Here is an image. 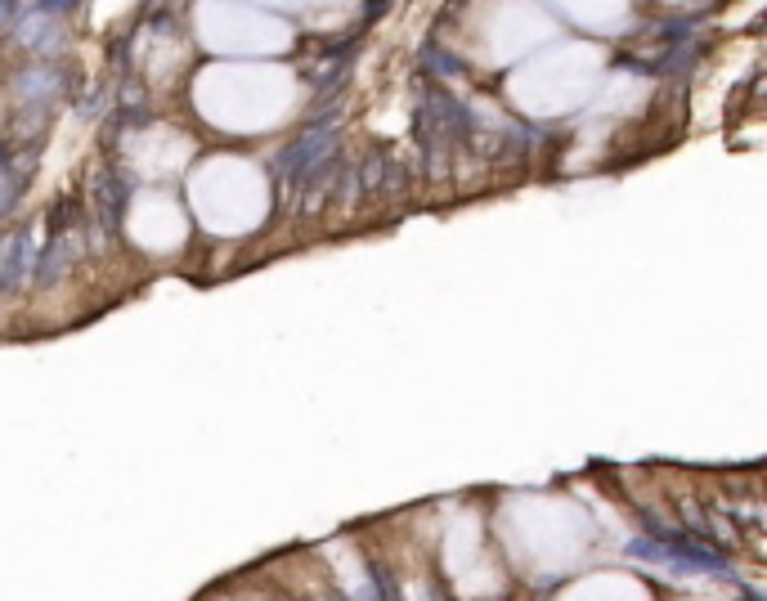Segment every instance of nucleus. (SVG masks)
Listing matches in <instances>:
<instances>
[{"mask_svg":"<svg viewBox=\"0 0 767 601\" xmlns=\"http://www.w3.org/2000/svg\"><path fill=\"white\" fill-rule=\"evenodd\" d=\"M36 229H23V234H0V297L14 288H23L27 274L36 265Z\"/></svg>","mask_w":767,"mask_h":601,"instance_id":"3","label":"nucleus"},{"mask_svg":"<svg viewBox=\"0 0 767 601\" xmlns=\"http://www.w3.org/2000/svg\"><path fill=\"white\" fill-rule=\"evenodd\" d=\"M126 180L117 166H104V171L95 175V216H99V229H104V238H117L122 234V216H126Z\"/></svg>","mask_w":767,"mask_h":601,"instance_id":"4","label":"nucleus"},{"mask_svg":"<svg viewBox=\"0 0 767 601\" xmlns=\"http://www.w3.org/2000/svg\"><path fill=\"white\" fill-rule=\"evenodd\" d=\"M337 149H341V122L337 117H319V122H310L306 131L279 153V175L297 189V184L310 180L323 162H332Z\"/></svg>","mask_w":767,"mask_h":601,"instance_id":"1","label":"nucleus"},{"mask_svg":"<svg viewBox=\"0 0 767 601\" xmlns=\"http://www.w3.org/2000/svg\"><path fill=\"white\" fill-rule=\"evenodd\" d=\"M5 162L14 166V157H9V144H0V171H5Z\"/></svg>","mask_w":767,"mask_h":601,"instance_id":"6","label":"nucleus"},{"mask_svg":"<svg viewBox=\"0 0 767 601\" xmlns=\"http://www.w3.org/2000/svg\"><path fill=\"white\" fill-rule=\"evenodd\" d=\"M63 90H68V68L54 63V59L32 63V68H23L14 77V95L23 99V104H32V108H50Z\"/></svg>","mask_w":767,"mask_h":601,"instance_id":"2","label":"nucleus"},{"mask_svg":"<svg viewBox=\"0 0 767 601\" xmlns=\"http://www.w3.org/2000/svg\"><path fill=\"white\" fill-rule=\"evenodd\" d=\"M422 54H427V68H436L440 77H458V72H462L458 63L449 59V54H440V50H436V45H427V50H422Z\"/></svg>","mask_w":767,"mask_h":601,"instance_id":"5","label":"nucleus"}]
</instances>
